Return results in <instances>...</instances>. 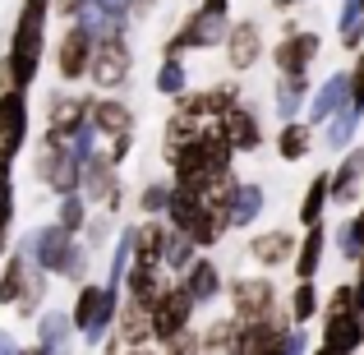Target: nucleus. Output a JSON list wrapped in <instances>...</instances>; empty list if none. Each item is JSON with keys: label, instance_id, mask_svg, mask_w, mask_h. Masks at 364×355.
I'll use <instances>...</instances> for the list:
<instances>
[{"label": "nucleus", "instance_id": "nucleus-1", "mask_svg": "<svg viewBox=\"0 0 364 355\" xmlns=\"http://www.w3.org/2000/svg\"><path fill=\"white\" fill-rule=\"evenodd\" d=\"M166 166H171V185L194 189V194L208 198L226 176H235V148L213 129V124H203V129H198Z\"/></svg>", "mask_w": 364, "mask_h": 355}, {"label": "nucleus", "instance_id": "nucleus-2", "mask_svg": "<svg viewBox=\"0 0 364 355\" xmlns=\"http://www.w3.org/2000/svg\"><path fill=\"white\" fill-rule=\"evenodd\" d=\"M46 18H51V5H23L14 18V33H9L5 60H0V92L18 88L28 92L37 83V70H42V51H46Z\"/></svg>", "mask_w": 364, "mask_h": 355}, {"label": "nucleus", "instance_id": "nucleus-3", "mask_svg": "<svg viewBox=\"0 0 364 355\" xmlns=\"http://www.w3.org/2000/svg\"><path fill=\"white\" fill-rule=\"evenodd\" d=\"M18 245L28 249V258H33L37 267H42L46 277H60V282H88V263H92V254H88V245H83L79 235H70L65 226H55V222H42V226H33Z\"/></svg>", "mask_w": 364, "mask_h": 355}, {"label": "nucleus", "instance_id": "nucleus-4", "mask_svg": "<svg viewBox=\"0 0 364 355\" xmlns=\"http://www.w3.org/2000/svg\"><path fill=\"white\" fill-rule=\"evenodd\" d=\"M166 226L180 235H189L198 249H217L231 231V222H226V213H217L213 203H208L203 194H194V189H171V208H166Z\"/></svg>", "mask_w": 364, "mask_h": 355}, {"label": "nucleus", "instance_id": "nucleus-5", "mask_svg": "<svg viewBox=\"0 0 364 355\" xmlns=\"http://www.w3.org/2000/svg\"><path fill=\"white\" fill-rule=\"evenodd\" d=\"M46 282L51 277L28 258V249H9L5 254V267H0V304L18 314V319H37L42 314V300H46Z\"/></svg>", "mask_w": 364, "mask_h": 355}, {"label": "nucleus", "instance_id": "nucleus-6", "mask_svg": "<svg viewBox=\"0 0 364 355\" xmlns=\"http://www.w3.org/2000/svg\"><path fill=\"white\" fill-rule=\"evenodd\" d=\"M134 74V46L124 33H97L92 42V65H88V83L97 92H120Z\"/></svg>", "mask_w": 364, "mask_h": 355}, {"label": "nucleus", "instance_id": "nucleus-7", "mask_svg": "<svg viewBox=\"0 0 364 355\" xmlns=\"http://www.w3.org/2000/svg\"><path fill=\"white\" fill-rule=\"evenodd\" d=\"M226 33H231V18L222 14H208V9H189L185 18H180V28L161 42V55H176V60H185L189 51H213V46L226 42Z\"/></svg>", "mask_w": 364, "mask_h": 355}, {"label": "nucleus", "instance_id": "nucleus-8", "mask_svg": "<svg viewBox=\"0 0 364 355\" xmlns=\"http://www.w3.org/2000/svg\"><path fill=\"white\" fill-rule=\"evenodd\" d=\"M88 102L92 92H51L42 111V148H70L74 134L88 129Z\"/></svg>", "mask_w": 364, "mask_h": 355}, {"label": "nucleus", "instance_id": "nucleus-9", "mask_svg": "<svg viewBox=\"0 0 364 355\" xmlns=\"http://www.w3.org/2000/svg\"><path fill=\"white\" fill-rule=\"evenodd\" d=\"M194 314H198L194 295L185 291V282H180V277H171V282L161 286L157 304H152V341L161 346V341H171L176 332L194 328Z\"/></svg>", "mask_w": 364, "mask_h": 355}, {"label": "nucleus", "instance_id": "nucleus-10", "mask_svg": "<svg viewBox=\"0 0 364 355\" xmlns=\"http://www.w3.org/2000/svg\"><path fill=\"white\" fill-rule=\"evenodd\" d=\"M226 300H231V319L240 323H258V319H272L282 309V295L267 277H235L226 286Z\"/></svg>", "mask_w": 364, "mask_h": 355}, {"label": "nucleus", "instance_id": "nucleus-11", "mask_svg": "<svg viewBox=\"0 0 364 355\" xmlns=\"http://www.w3.org/2000/svg\"><path fill=\"white\" fill-rule=\"evenodd\" d=\"M92 42H97V33H92L88 23H65L60 42H55V74H60V83H83L88 79V65H92Z\"/></svg>", "mask_w": 364, "mask_h": 355}, {"label": "nucleus", "instance_id": "nucleus-12", "mask_svg": "<svg viewBox=\"0 0 364 355\" xmlns=\"http://www.w3.org/2000/svg\"><path fill=\"white\" fill-rule=\"evenodd\" d=\"M33 176H37V185H42V189H51L55 198H65V194H79L83 161L74 157L70 148H42L33 157Z\"/></svg>", "mask_w": 364, "mask_h": 355}, {"label": "nucleus", "instance_id": "nucleus-13", "mask_svg": "<svg viewBox=\"0 0 364 355\" xmlns=\"http://www.w3.org/2000/svg\"><path fill=\"white\" fill-rule=\"evenodd\" d=\"M318 51H323L318 33H309V28H300V23H286L282 42L272 46V65H277V74H309V65L318 60Z\"/></svg>", "mask_w": 364, "mask_h": 355}, {"label": "nucleus", "instance_id": "nucleus-14", "mask_svg": "<svg viewBox=\"0 0 364 355\" xmlns=\"http://www.w3.org/2000/svg\"><path fill=\"white\" fill-rule=\"evenodd\" d=\"M116 176H120V166H116V161H111L102 148L92 152L88 161H83V185H79V194L88 198V203H102L111 217L120 213V180H116Z\"/></svg>", "mask_w": 364, "mask_h": 355}, {"label": "nucleus", "instance_id": "nucleus-15", "mask_svg": "<svg viewBox=\"0 0 364 355\" xmlns=\"http://www.w3.org/2000/svg\"><path fill=\"white\" fill-rule=\"evenodd\" d=\"M88 124H92V134H97L102 143H111V139L134 134L139 116H134V107H129L124 97H116V92H92V102H88Z\"/></svg>", "mask_w": 364, "mask_h": 355}, {"label": "nucleus", "instance_id": "nucleus-16", "mask_svg": "<svg viewBox=\"0 0 364 355\" xmlns=\"http://www.w3.org/2000/svg\"><path fill=\"white\" fill-rule=\"evenodd\" d=\"M213 129L235 148V157H240V152H258V148H263V120H258V111L249 107V102L231 107L226 116H217Z\"/></svg>", "mask_w": 364, "mask_h": 355}, {"label": "nucleus", "instance_id": "nucleus-17", "mask_svg": "<svg viewBox=\"0 0 364 355\" xmlns=\"http://www.w3.org/2000/svg\"><path fill=\"white\" fill-rule=\"evenodd\" d=\"M226 70L231 74H249L258 60H263V28L254 23V18H240V23H231V33H226Z\"/></svg>", "mask_w": 364, "mask_h": 355}, {"label": "nucleus", "instance_id": "nucleus-18", "mask_svg": "<svg viewBox=\"0 0 364 355\" xmlns=\"http://www.w3.org/2000/svg\"><path fill=\"white\" fill-rule=\"evenodd\" d=\"M111 337L120 341V351L152 346V309L124 295V300H120V314H116V328H111Z\"/></svg>", "mask_w": 364, "mask_h": 355}, {"label": "nucleus", "instance_id": "nucleus-19", "mask_svg": "<svg viewBox=\"0 0 364 355\" xmlns=\"http://www.w3.org/2000/svg\"><path fill=\"white\" fill-rule=\"evenodd\" d=\"M291 341V314L277 309L272 319L245 323V355H282Z\"/></svg>", "mask_w": 364, "mask_h": 355}, {"label": "nucleus", "instance_id": "nucleus-20", "mask_svg": "<svg viewBox=\"0 0 364 355\" xmlns=\"http://www.w3.org/2000/svg\"><path fill=\"white\" fill-rule=\"evenodd\" d=\"M350 102V83H346V74H328V79L318 83V88L309 92V107H304V120L314 124V129H323L332 116H337L341 107Z\"/></svg>", "mask_w": 364, "mask_h": 355}, {"label": "nucleus", "instance_id": "nucleus-21", "mask_svg": "<svg viewBox=\"0 0 364 355\" xmlns=\"http://www.w3.org/2000/svg\"><path fill=\"white\" fill-rule=\"evenodd\" d=\"M180 282H185V291L194 295V304H198V309L226 295V277H222V267H217L208 254H198L194 263H189L185 272H180Z\"/></svg>", "mask_w": 364, "mask_h": 355}, {"label": "nucleus", "instance_id": "nucleus-22", "mask_svg": "<svg viewBox=\"0 0 364 355\" xmlns=\"http://www.w3.org/2000/svg\"><path fill=\"white\" fill-rule=\"evenodd\" d=\"M295 245H300V240L286 231V226H272V231L249 235V249H245V254L254 258L258 267H286L295 258Z\"/></svg>", "mask_w": 364, "mask_h": 355}, {"label": "nucleus", "instance_id": "nucleus-23", "mask_svg": "<svg viewBox=\"0 0 364 355\" xmlns=\"http://www.w3.org/2000/svg\"><path fill=\"white\" fill-rule=\"evenodd\" d=\"M328 176H332V203L350 208V203H355V194H364V148H360V143L341 152L337 171H328Z\"/></svg>", "mask_w": 364, "mask_h": 355}, {"label": "nucleus", "instance_id": "nucleus-24", "mask_svg": "<svg viewBox=\"0 0 364 355\" xmlns=\"http://www.w3.org/2000/svg\"><path fill=\"white\" fill-rule=\"evenodd\" d=\"M28 124H33V116H28V92L5 88L0 92V143L23 148L28 143Z\"/></svg>", "mask_w": 364, "mask_h": 355}, {"label": "nucleus", "instance_id": "nucleus-25", "mask_svg": "<svg viewBox=\"0 0 364 355\" xmlns=\"http://www.w3.org/2000/svg\"><path fill=\"white\" fill-rule=\"evenodd\" d=\"M323 254H328V226H304V235H300V245H295V258H291V272H295V282H314L318 277V267H323Z\"/></svg>", "mask_w": 364, "mask_h": 355}, {"label": "nucleus", "instance_id": "nucleus-26", "mask_svg": "<svg viewBox=\"0 0 364 355\" xmlns=\"http://www.w3.org/2000/svg\"><path fill=\"white\" fill-rule=\"evenodd\" d=\"M309 92H314L309 74H277L272 107H277V116H282V124L286 120H300V111L309 107Z\"/></svg>", "mask_w": 364, "mask_h": 355}, {"label": "nucleus", "instance_id": "nucleus-27", "mask_svg": "<svg viewBox=\"0 0 364 355\" xmlns=\"http://www.w3.org/2000/svg\"><path fill=\"white\" fill-rule=\"evenodd\" d=\"M198 337H203V355H245V323L231 314L198 328Z\"/></svg>", "mask_w": 364, "mask_h": 355}, {"label": "nucleus", "instance_id": "nucleus-28", "mask_svg": "<svg viewBox=\"0 0 364 355\" xmlns=\"http://www.w3.org/2000/svg\"><path fill=\"white\" fill-rule=\"evenodd\" d=\"M166 282H171V277H166V267H157V263H129V272H124V295L152 309Z\"/></svg>", "mask_w": 364, "mask_h": 355}, {"label": "nucleus", "instance_id": "nucleus-29", "mask_svg": "<svg viewBox=\"0 0 364 355\" xmlns=\"http://www.w3.org/2000/svg\"><path fill=\"white\" fill-rule=\"evenodd\" d=\"M70 341H74L70 309H42V319H37V346L46 355H70Z\"/></svg>", "mask_w": 364, "mask_h": 355}, {"label": "nucleus", "instance_id": "nucleus-30", "mask_svg": "<svg viewBox=\"0 0 364 355\" xmlns=\"http://www.w3.org/2000/svg\"><path fill=\"white\" fill-rule=\"evenodd\" d=\"M166 217H143L134 222V263H157L161 267V249H166Z\"/></svg>", "mask_w": 364, "mask_h": 355}, {"label": "nucleus", "instance_id": "nucleus-31", "mask_svg": "<svg viewBox=\"0 0 364 355\" xmlns=\"http://www.w3.org/2000/svg\"><path fill=\"white\" fill-rule=\"evenodd\" d=\"M314 139H318V129H314L309 120H286L282 129H277V157L282 161H304L314 152Z\"/></svg>", "mask_w": 364, "mask_h": 355}, {"label": "nucleus", "instance_id": "nucleus-32", "mask_svg": "<svg viewBox=\"0 0 364 355\" xmlns=\"http://www.w3.org/2000/svg\"><path fill=\"white\" fill-rule=\"evenodd\" d=\"M364 124V107H355V102H346V107L337 111L328 124H323V148L332 152H346L350 143H355V129Z\"/></svg>", "mask_w": 364, "mask_h": 355}, {"label": "nucleus", "instance_id": "nucleus-33", "mask_svg": "<svg viewBox=\"0 0 364 355\" xmlns=\"http://www.w3.org/2000/svg\"><path fill=\"white\" fill-rule=\"evenodd\" d=\"M328 203H332V176L328 171H318V176L304 185V194H300V226H318L323 222V213H328Z\"/></svg>", "mask_w": 364, "mask_h": 355}, {"label": "nucleus", "instance_id": "nucleus-34", "mask_svg": "<svg viewBox=\"0 0 364 355\" xmlns=\"http://www.w3.org/2000/svg\"><path fill=\"white\" fill-rule=\"evenodd\" d=\"M318 341H323V346H337V351L355 355L364 346V319H360V314H350V319H323Z\"/></svg>", "mask_w": 364, "mask_h": 355}, {"label": "nucleus", "instance_id": "nucleus-35", "mask_svg": "<svg viewBox=\"0 0 364 355\" xmlns=\"http://www.w3.org/2000/svg\"><path fill=\"white\" fill-rule=\"evenodd\" d=\"M286 314H291V328H309V323L323 314L318 282H295L291 286V300H286Z\"/></svg>", "mask_w": 364, "mask_h": 355}, {"label": "nucleus", "instance_id": "nucleus-36", "mask_svg": "<svg viewBox=\"0 0 364 355\" xmlns=\"http://www.w3.org/2000/svg\"><path fill=\"white\" fill-rule=\"evenodd\" d=\"M185 88H189V65H185V60H176V55H161L157 74H152V92H161V97L176 102Z\"/></svg>", "mask_w": 364, "mask_h": 355}, {"label": "nucleus", "instance_id": "nucleus-37", "mask_svg": "<svg viewBox=\"0 0 364 355\" xmlns=\"http://www.w3.org/2000/svg\"><path fill=\"white\" fill-rule=\"evenodd\" d=\"M198 129H203L198 120H189V116H180V111H171V116H166V124H161V157L171 161V157H176V152L185 148L189 139H194Z\"/></svg>", "mask_w": 364, "mask_h": 355}, {"label": "nucleus", "instance_id": "nucleus-38", "mask_svg": "<svg viewBox=\"0 0 364 355\" xmlns=\"http://www.w3.org/2000/svg\"><path fill=\"white\" fill-rule=\"evenodd\" d=\"M198 258V245L189 235H180V231H166V249H161V267H166L171 277H180L189 263Z\"/></svg>", "mask_w": 364, "mask_h": 355}, {"label": "nucleus", "instance_id": "nucleus-39", "mask_svg": "<svg viewBox=\"0 0 364 355\" xmlns=\"http://www.w3.org/2000/svg\"><path fill=\"white\" fill-rule=\"evenodd\" d=\"M88 198L83 194H65L60 208H55V226H65L70 235H83V226H88Z\"/></svg>", "mask_w": 364, "mask_h": 355}, {"label": "nucleus", "instance_id": "nucleus-40", "mask_svg": "<svg viewBox=\"0 0 364 355\" xmlns=\"http://www.w3.org/2000/svg\"><path fill=\"white\" fill-rule=\"evenodd\" d=\"M171 180H148V185L139 189V217H166L171 208Z\"/></svg>", "mask_w": 364, "mask_h": 355}, {"label": "nucleus", "instance_id": "nucleus-41", "mask_svg": "<svg viewBox=\"0 0 364 355\" xmlns=\"http://www.w3.org/2000/svg\"><path fill=\"white\" fill-rule=\"evenodd\" d=\"M355 314V300H350V282L332 286V295L323 300V319H350Z\"/></svg>", "mask_w": 364, "mask_h": 355}, {"label": "nucleus", "instance_id": "nucleus-42", "mask_svg": "<svg viewBox=\"0 0 364 355\" xmlns=\"http://www.w3.org/2000/svg\"><path fill=\"white\" fill-rule=\"evenodd\" d=\"M161 355H203V337H198V328H185V332H176L171 341H161Z\"/></svg>", "mask_w": 364, "mask_h": 355}, {"label": "nucleus", "instance_id": "nucleus-43", "mask_svg": "<svg viewBox=\"0 0 364 355\" xmlns=\"http://www.w3.org/2000/svg\"><path fill=\"white\" fill-rule=\"evenodd\" d=\"M14 213H18V198H14V185L0 189V245H5V235L14 231Z\"/></svg>", "mask_w": 364, "mask_h": 355}, {"label": "nucleus", "instance_id": "nucleus-44", "mask_svg": "<svg viewBox=\"0 0 364 355\" xmlns=\"http://www.w3.org/2000/svg\"><path fill=\"white\" fill-rule=\"evenodd\" d=\"M111 235H116V217L107 213L102 222H88V226H83V235H79V240H83V245H107Z\"/></svg>", "mask_w": 364, "mask_h": 355}, {"label": "nucleus", "instance_id": "nucleus-45", "mask_svg": "<svg viewBox=\"0 0 364 355\" xmlns=\"http://www.w3.org/2000/svg\"><path fill=\"white\" fill-rule=\"evenodd\" d=\"M18 152H23V148H14V143H0V189L14 185V161H18Z\"/></svg>", "mask_w": 364, "mask_h": 355}, {"label": "nucleus", "instance_id": "nucleus-46", "mask_svg": "<svg viewBox=\"0 0 364 355\" xmlns=\"http://www.w3.org/2000/svg\"><path fill=\"white\" fill-rule=\"evenodd\" d=\"M346 83H350V102L364 107V51L355 55V70H346Z\"/></svg>", "mask_w": 364, "mask_h": 355}, {"label": "nucleus", "instance_id": "nucleus-47", "mask_svg": "<svg viewBox=\"0 0 364 355\" xmlns=\"http://www.w3.org/2000/svg\"><path fill=\"white\" fill-rule=\"evenodd\" d=\"M102 152H107V157H111V161L120 166V161H124V157L134 152V134H124V139H111V143H102Z\"/></svg>", "mask_w": 364, "mask_h": 355}, {"label": "nucleus", "instance_id": "nucleus-48", "mask_svg": "<svg viewBox=\"0 0 364 355\" xmlns=\"http://www.w3.org/2000/svg\"><path fill=\"white\" fill-rule=\"evenodd\" d=\"M337 249H341V258H346V263H355V258H360V245H355V235H350L346 222L337 226Z\"/></svg>", "mask_w": 364, "mask_h": 355}, {"label": "nucleus", "instance_id": "nucleus-49", "mask_svg": "<svg viewBox=\"0 0 364 355\" xmlns=\"http://www.w3.org/2000/svg\"><path fill=\"white\" fill-rule=\"evenodd\" d=\"M83 5H88V0H51V14H60L65 23H70V18H79Z\"/></svg>", "mask_w": 364, "mask_h": 355}, {"label": "nucleus", "instance_id": "nucleus-50", "mask_svg": "<svg viewBox=\"0 0 364 355\" xmlns=\"http://www.w3.org/2000/svg\"><path fill=\"white\" fill-rule=\"evenodd\" d=\"M346 226H350V235H355V245H360V254H364V208L355 217H346Z\"/></svg>", "mask_w": 364, "mask_h": 355}, {"label": "nucleus", "instance_id": "nucleus-51", "mask_svg": "<svg viewBox=\"0 0 364 355\" xmlns=\"http://www.w3.org/2000/svg\"><path fill=\"white\" fill-rule=\"evenodd\" d=\"M198 9H208V14H222V18H231V0H198Z\"/></svg>", "mask_w": 364, "mask_h": 355}, {"label": "nucleus", "instance_id": "nucleus-52", "mask_svg": "<svg viewBox=\"0 0 364 355\" xmlns=\"http://www.w3.org/2000/svg\"><path fill=\"white\" fill-rule=\"evenodd\" d=\"M350 300H355V314L364 319V277H355V282H350Z\"/></svg>", "mask_w": 364, "mask_h": 355}, {"label": "nucleus", "instance_id": "nucleus-53", "mask_svg": "<svg viewBox=\"0 0 364 355\" xmlns=\"http://www.w3.org/2000/svg\"><path fill=\"white\" fill-rule=\"evenodd\" d=\"M0 355H18V341L9 337V328H0Z\"/></svg>", "mask_w": 364, "mask_h": 355}, {"label": "nucleus", "instance_id": "nucleus-54", "mask_svg": "<svg viewBox=\"0 0 364 355\" xmlns=\"http://www.w3.org/2000/svg\"><path fill=\"white\" fill-rule=\"evenodd\" d=\"M309 355H350V351H337V346H323V341H318V346H314Z\"/></svg>", "mask_w": 364, "mask_h": 355}, {"label": "nucleus", "instance_id": "nucleus-55", "mask_svg": "<svg viewBox=\"0 0 364 355\" xmlns=\"http://www.w3.org/2000/svg\"><path fill=\"white\" fill-rule=\"evenodd\" d=\"M300 0H272V9H295Z\"/></svg>", "mask_w": 364, "mask_h": 355}, {"label": "nucleus", "instance_id": "nucleus-56", "mask_svg": "<svg viewBox=\"0 0 364 355\" xmlns=\"http://www.w3.org/2000/svg\"><path fill=\"white\" fill-rule=\"evenodd\" d=\"M18 355H46L42 346H18Z\"/></svg>", "mask_w": 364, "mask_h": 355}, {"label": "nucleus", "instance_id": "nucleus-57", "mask_svg": "<svg viewBox=\"0 0 364 355\" xmlns=\"http://www.w3.org/2000/svg\"><path fill=\"white\" fill-rule=\"evenodd\" d=\"M360 42H364V0H360Z\"/></svg>", "mask_w": 364, "mask_h": 355}, {"label": "nucleus", "instance_id": "nucleus-58", "mask_svg": "<svg viewBox=\"0 0 364 355\" xmlns=\"http://www.w3.org/2000/svg\"><path fill=\"white\" fill-rule=\"evenodd\" d=\"M355 277H364V254H360V258H355Z\"/></svg>", "mask_w": 364, "mask_h": 355}, {"label": "nucleus", "instance_id": "nucleus-59", "mask_svg": "<svg viewBox=\"0 0 364 355\" xmlns=\"http://www.w3.org/2000/svg\"><path fill=\"white\" fill-rule=\"evenodd\" d=\"M124 355H152V351H148V346H139V351H124Z\"/></svg>", "mask_w": 364, "mask_h": 355}, {"label": "nucleus", "instance_id": "nucleus-60", "mask_svg": "<svg viewBox=\"0 0 364 355\" xmlns=\"http://www.w3.org/2000/svg\"><path fill=\"white\" fill-rule=\"evenodd\" d=\"M23 5H51V0H23Z\"/></svg>", "mask_w": 364, "mask_h": 355}]
</instances>
